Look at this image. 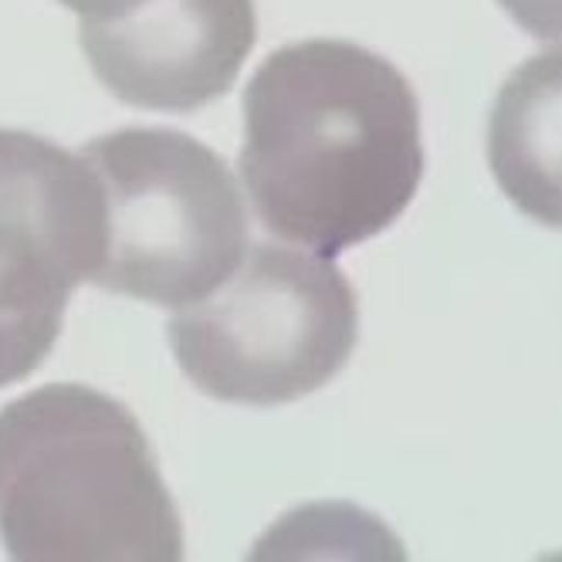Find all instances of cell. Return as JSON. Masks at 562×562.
Returning a JSON list of instances; mask_svg holds the SVG:
<instances>
[{
  "instance_id": "1",
  "label": "cell",
  "mask_w": 562,
  "mask_h": 562,
  "mask_svg": "<svg viewBox=\"0 0 562 562\" xmlns=\"http://www.w3.org/2000/svg\"><path fill=\"white\" fill-rule=\"evenodd\" d=\"M240 177L265 231L336 258L411 207L424 177L420 102L363 45H285L245 89Z\"/></svg>"
},
{
  "instance_id": "2",
  "label": "cell",
  "mask_w": 562,
  "mask_h": 562,
  "mask_svg": "<svg viewBox=\"0 0 562 562\" xmlns=\"http://www.w3.org/2000/svg\"><path fill=\"white\" fill-rule=\"evenodd\" d=\"M0 542L18 562H180L183 521L119 400L52 383L0 411Z\"/></svg>"
},
{
  "instance_id": "3",
  "label": "cell",
  "mask_w": 562,
  "mask_h": 562,
  "mask_svg": "<svg viewBox=\"0 0 562 562\" xmlns=\"http://www.w3.org/2000/svg\"><path fill=\"white\" fill-rule=\"evenodd\" d=\"M102 193L92 285L149 305L211 295L248 248V211L224 159L177 130H119L78 153Z\"/></svg>"
},
{
  "instance_id": "4",
  "label": "cell",
  "mask_w": 562,
  "mask_h": 562,
  "mask_svg": "<svg viewBox=\"0 0 562 562\" xmlns=\"http://www.w3.org/2000/svg\"><path fill=\"white\" fill-rule=\"evenodd\" d=\"M359 336L349 278L323 255L258 245L214 295L180 308L170 346L183 376L214 400L292 404L336 380Z\"/></svg>"
},
{
  "instance_id": "5",
  "label": "cell",
  "mask_w": 562,
  "mask_h": 562,
  "mask_svg": "<svg viewBox=\"0 0 562 562\" xmlns=\"http://www.w3.org/2000/svg\"><path fill=\"white\" fill-rule=\"evenodd\" d=\"M102 258V193L78 153L0 130V386L55 349L71 292Z\"/></svg>"
},
{
  "instance_id": "6",
  "label": "cell",
  "mask_w": 562,
  "mask_h": 562,
  "mask_svg": "<svg viewBox=\"0 0 562 562\" xmlns=\"http://www.w3.org/2000/svg\"><path fill=\"white\" fill-rule=\"evenodd\" d=\"M255 42V0H143L78 24L99 82L119 102L156 112H193L227 95Z\"/></svg>"
},
{
  "instance_id": "7",
  "label": "cell",
  "mask_w": 562,
  "mask_h": 562,
  "mask_svg": "<svg viewBox=\"0 0 562 562\" xmlns=\"http://www.w3.org/2000/svg\"><path fill=\"white\" fill-rule=\"evenodd\" d=\"M488 167L521 214L562 231V48L505 78L488 119Z\"/></svg>"
},
{
  "instance_id": "8",
  "label": "cell",
  "mask_w": 562,
  "mask_h": 562,
  "mask_svg": "<svg viewBox=\"0 0 562 562\" xmlns=\"http://www.w3.org/2000/svg\"><path fill=\"white\" fill-rule=\"evenodd\" d=\"M498 4L539 42H562V0H498Z\"/></svg>"
},
{
  "instance_id": "9",
  "label": "cell",
  "mask_w": 562,
  "mask_h": 562,
  "mask_svg": "<svg viewBox=\"0 0 562 562\" xmlns=\"http://www.w3.org/2000/svg\"><path fill=\"white\" fill-rule=\"evenodd\" d=\"M68 11H75L78 18H92V21H102V18H115V14H126L130 8L143 4V0H61Z\"/></svg>"
}]
</instances>
